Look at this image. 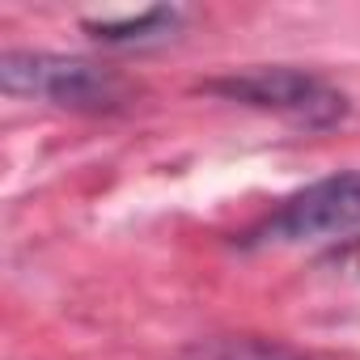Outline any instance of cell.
<instances>
[{
  "label": "cell",
  "instance_id": "cell-1",
  "mask_svg": "<svg viewBox=\"0 0 360 360\" xmlns=\"http://www.w3.org/2000/svg\"><path fill=\"white\" fill-rule=\"evenodd\" d=\"M352 238H360V169L318 178L246 233L250 246H335Z\"/></svg>",
  "mask_w": 360,
  "mask_h": 360
},
{
  "label": "cell",
  "instance_id": "cell-2",
  "mask_svg": "<svg viewBox=\"0 0 360 360\" xmlns=\"http://www.w3.org/2000/svg\"><path fill=\"white\" fill-rule=\"evenodd\" d=\"M0 85L13 98H47L51 106L64 110H115L127 102V85L119 72L85 64V60H64V56H34V51H9L0 60Z\"/></svg>",
  "mask_w": 360,
  "mask_h": 360
},
{
  "label": "cell",
  "instance_id": "cell-3",
  "mask_svg": "<svg viewBox=\"0 0 360 360\" xmlns=\"http://www.w3.org/2000/svg\"><path fill=\"white\" fill-rule=\"evenodd\" d=\"M208 89L229 98V102L271 110V115H280V119H288V123H297L305 131L335 127L347 115V98L330 81H322L318 72H305V68H288V64L233 72V77L208 81Z\"/></svg>",
  "mask_w": 360,
  "mask_h": 360
},
{
  "label": "cell",
  "instance_id": "cell-4",
  "mask_svg": "<svg viewBox=\"0 0 360 360\" xmlns=\"http://www.w3.org/2000/svg\"><path fill=\"white\" fill-rule=\"evenodd\" d=\"M187 360H314L301 347L284 339H263V335H221V339H200Z\"/></svg>",
  "mask_w": 360,
  "mask_h": 360
},
{
  "label": "cell",
  "instance_id": "cell-5",
  "mask_svg": "<svg viewBox=\"0 0 360 360\" xmlns=\"http://www.w3.org/2000/svg\"><path fill=\"white\" fill-rule=\"evenodd\" d=\"M178 26V9H144L136 18H102V22H85V30L98 43H148V39H165Z\"/></svg>",
  "mask_w": 360,
  "mask_h": 360
}]
</instances>
